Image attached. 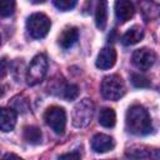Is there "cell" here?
I'll return each mask as SVG.
<instances>
[{"mask_svg": "<svg viewBox=\"0 0 160 160\" xmlns=\"http://www.w3.org/2000/svg\"><path fill=\"white\" fill-rule=\"evenodd\" d=\"M125 124L128 131L138 136L148 135L152 131L149 112L141 105H132L129 108L125 116Z\"/></svg>", "mask_w": 160, "mask_h": 160, "instance_id": "1", "label": "cell"}, {"mask_svg": "<svg viewBox=\"0 0 160 160\" xmlns=\"http://www.w3.org/2000/svg\"><path fill=\"white\" fill-rule=\"evenodd\" d=\"M51 26L50 19L41 12H35L30 15L26 20V29L31 38L34 39H42L48 35Z\"/></svg>", "mask_w": 160, "mask_h": 160, "instance_id": "2", "label": "cell"}, {"mask_svg": "<svg viewBox=\"0 0 160 160\" xmlns=\"http://www.w3.org/2000/svg\"><path fill=\"white\" fill-rule=\"evenodd\" d=\"M125 92V85L122 79L114 74L104 78L101 82V95L108 100H119Z\"/></svg>", "mask_w": 160, "mask_h": 160, "instance_id": "3", "label": "cell"}, {"mask_svg": "<svg viewBox=\"0 0 160 160\" xmlns=\"http://www.w3.org/2000/svg\"><path fill=\"white\" fill-rule=\"evenodd\" d=\"M94 104L90 99L80 100L72 111V124L76 128H85L90 124L94 116Z\"/></svg>", "mask_w": 160, "mask_h": 160, "instance_id": "4", "label": "cell"}, {"mask_svg": "<svg viewBox=\"0 0 160 160\" xmlns=\"http://www.w3.org/2000/svg\"><path fill=\"white\" fill-rule=\"evenodd\" d=\"M48 70V60L44 54H38L30 62L26 71V82L29 85H36L42 81Z\"/></svg>", "mask_w": 160, "mask_h": 160, "instance_id": "5", "label": "cell"}, {"mask_svg": "<svg viewBox=\"0 0 160 160\" xmlns=\"http://www.w3.org/2000/svg\"><path fill=\"white\" fill-rule=\"evenodd\" d=\"M44 120L55 134L61 135L66 126V112L60 106H50L44 112Z\"/></svg>", "mask_w": 160, "mask_h": 160, "instance_id": "6", "label": "cell"}, {"mask_svg": "<svg viewBox=\"0 0 160 160\" xmlns=\"http://www.w3.org/2000/svg\"><path fill=\"white\" fill-rule=\"evenodd\" d=\"M131 60H132V64L138 69L149 70L154 65V62L156 60V55L151 49L141 48V49H138V50L134 51Z\"/></svg>", "mask_w": 160, "mask_h": 160, "instance_id": "7", "label": "cell"}, {"mask_svg": "<svg viewBox=\"0 0 160 160\" xmlns=\"http://www.w3.org/2000/svg\"><path fill=\"white\" fill-rule=\"evenodd\" d=\"M115 16L120 24L126 22L134 16L135 9L130 0H116L115 1Z\"/></svg>", "mask_w": 160, "mask_h": 160, "instance_id": "8", "label": "cell"}, {"mask_svg": "<svg viewBox=\"0 0 160 160\" xmlns=\"http://www.w3.org/2000/svg\"><path fill=\"white\" fill-rule=\"evenodd\" d=\"M116 62V51L111 46H105L100 50L96 58V66L101 70H108L112 68Z\"/></svg>", "mask_w": 160, "mask_h": 160, "instance_id": "9", "label": "cell"}, {"mask_svg": "<svg viewBox=\"0 0 160 160\" xmlns=\"http://www.w3.org/2000/svg\"><path fill=\"white\" fill-rule=\"evenodd\" d=\"M115 146V141L111 136L105 134H96L91 139V149L95 152H106L112 150Z\"/></svg>", "mask_w": 160, "mask_h": 160, "instance_id": "10", "label": "cell"}, {"mask_svg": "<svg viewBox=\"0 0 160 160\" xmlns=\"http://www.w3.org/2000/svg\"><path fill=\"white\" fill-rule=\"evenodd\" d=\"M16 124V111L11 108H0V130L11 131Z\"/></svg>", "mask_w": 160, "mask_h": 160, "instance_id": "11", "label": "cell"}, {"mask_svg": "<svg viewBox=\"0 0 160 160\" xmlns=\"http://www.w3.org/2000/svg\"><path fill=\"white\" fill-rule=\"evenodd\" d=\"M78 38H79V30H78V28H75V26H68V28H65L61 31V34L59 36V45L62 49H69V48H71L76 42Z\"/></svg>", "mask_w": 160, "mask_h": 160, "instance_id": "12", "label": "cell"}, {"mask_svg": "<svg viewBox=\"0 0 160 160\" xmlns=\"http://www.w3.org/2000/svg\"><path fill=\"white\" fill-rule=\"evenodd\" d=\"M144 38V31L140 26L138 25H134L132 28H130L121 38V41L124 45L129 46V45H134V44H138L139 41H141Z\"/></svg>", "mask_w": 160, "mask_h": 160, "instance_id": "13", "label": "cell"}, {"mask_svg": "<svg viewBox=\"0 0 160 160\" xmlns=\"http://www.w3.org/2000/svg\"><path fill=\"white\" fill-rule=\"evenodd\" d=\"M108 21V2L106 0H99L95 11V22L98 29L104 30Z\"/></svg>", "mask_w": 160, "mask_h": 160, "instance_id": "14", "label": "cell"}, {"mask_svg": "<svg viewBox=\"0 0 160 160\" xmlns=\"http://www.w3.org/2000/svg\"><path fill=\"white\" fill-rule=\"evenodd\" d=\"M24 139L31 144V145H38L41 142V139H42V135H41V131L38 126H25L24 128V134H22Z\"/></svg>", "mask_w": 160, "mask_h": 160, "instance_id": "15", "label": "cell"}, {"mask_svg": "<svg viewBox=\"0 0 160 160\" xmlns=\"http://www.w3.org/2000/svg\"><path fill=\"white\" fill-rule=\"evenodd\" d=\"M99 122L104 128H114L116 122V114L110 108H104L99 114Z\"/></svg>", "mask_w": 160, "mask_h": 160, "instance_id": "16", "label": "cell"}, {"mask_svg": "<svg viewBox=\"0 0 160 160\" xmlns=\"http://www.w3.org/2000/svg\"><path fill=\"white\" fill-rule=\"evenodd\" d=\"M15 0H0V16L9 18L15 11Z\"/></svg>", "mask_w": 160, "mask_h": 160, "instance_id": "17", "label": "cell"}, {"mask_svg": "<svg viewBox=\"0 0 160 160\" xmlns=\"http://www.w3.org/2000/svg\"><path fill=\"white\" fill-rule=\"evenodd\" d=\"M131 82H132V85L135 88H140V89H142V88H150L151 86L150 80L146 76L140 75V74H132L131 75Z\"/></svg>", "mask_w": 160, "mask_h": 160, "instance_id": "18", "label": "cell"}, {"mask_svg": "<svg viewBox=\"0 0 160 160\" xmlns=\"http://www.w3.org/2000/svg\"><path fill=\"white\" fill-rule=\"evenodd\" d=\"M79 95V88L74 84H70V85H66L64 88V92H62V96L66 99V100H75Z\"/></svg>", "mask_w": 160, "mask_h": 160, "instance_id": "19", "label": "cell"}, {"mask_svg": "<svg viewBox=\"0 0 160 160\" xmlns=\"http://www.w3.org/2000/svg\"><path fill=\"white\" fill-rule=\"evenodd\" d=\"M76 2L78 0H54V5L61 11L71 10L76 5Z\"/></svg>", "mask_w": 160, "mask_h": 160, "instance_id": "20", "label": "cell"}, {"mask_svg": "<svg viewBox=\"0 0 160 160\" xmlns=\"http://www.w3.org/2000/svg\"><path fill=\"white\" fill-rule=\"evenodd\" d=\"M126 156L128 158H134V159H139V158H151V150H141V149H131L126 151Z\"/></svg>", "mask_w": 160, "mask_h": 160, "instance_id": "21", "label": "cell"}, {"mask_svg": "<svg viewBox=\"0 0 160 160\" xmlns=\"http://www.w3.org/2000/svg\"><path fill=\"white\" fill-rule=\"evenodd\" d=\"M8 60L6 58H1L0 59V78L5 76V74L8 72Z\"/></svg>", "mask_w": 160, "mask_h": 160, "instance_id": "22", "label": "cell"}, {"mask_svg": "<svg viewBox=\"0 0 160 160\" xmlns=\"http://www.w3.org/2000/svg\"><path fill=\"white\" fill-rule=\"evenodd\" d=\"M60 159H80L79 152H69V154H62L59 156Z\"/></svg>", "mask_w": 160, "mask_h": 160, "instance_id": "23", "label": "cell"}, {"mask_svg": "<svg viewBox=\"0 0 160 160\" xmlns=\"http://www.w3.org/2000/svg\"><path fill=\"white\" fill-rule=\"evenodd\" d=\"M2 158H15V159H19V156L15 155V154H5Z\"/></svg>", "mask_w": 160, "mask_h": 160, "instance_id": "24", "label": "cell"}, {"mask_svg": "<svg viewBox=\"0 0 160 160\" xmlns=\"http://www.w3.org/2000/svg\"><path fill=\"white\" fill-rule=\"evenodd\" d=\"M32 4H41V2H44V1H46V0H30Z\"/></svg>", "mask_w": 160, "mask_h": 160, "instance_id": "25", "label": "cell"}, {"mask_svg": "<svg viewBox=\"0 0 160 160\" xmlns=\"http://www.w3.org/2000/svg\"><path fill=\"white\" fill-rule=\"evenodd\" d=\"M0 96H2V90H1V88H0Z\"/></svg>", "mask_w": 160, "mask_h": 160, "instance_id": "26", "label": "cell"}, {"mask_svg": "<svg viewBox=\"0 0 160 160\" xmlns=\"http://www.w3.org/2000/svg\"><path fill=\"white\" fill-rule=\"evenodd\" d=\"M0 44H1V36H0Z\"/></svg>", "mask_w": 160, "mask_h": 160, "instance_id": "27", "label": "cell"}]
</instances>
